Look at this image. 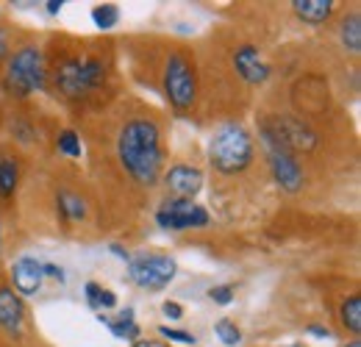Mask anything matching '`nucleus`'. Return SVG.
Returning a JSON list of instances; mask_svg holds the SVG:
<instances>
[{
    "label": "nucleus",
    "mask_w": 361,
    "mask_h": 347,
    "mask_svg": "<svg viewBox=\"0 0 361 347\" xmlns=\"http://www.w3.org/2000/svg\"><path fill=\"white\" fill-rule=\"evenodd\" d=\"M117 156L126 173L142 186H153L161 173V136L156 123L131 120L117 136Z\"/></svg>",
    "instance_id": "obj_1"
},
{
    "label": "nucleus",
    "mask_w": 361,
    "mask_h": 347,
    "mask_svg": "<svg viewBox=\"0 0 361 347\" xmlns=\"http://www.w3.org/2000/svg\"><path fill=\"white\" fill-rule=\"evenodd\" d=\"M209 159H212L217 173H245L250 167V162H253V139H250V133L242 126H236V123H226L223 128L214 130V136L209 142Z\"/></svg>",
    "instance_id": "obj_2"
},
{
    "label": "nucleus",
    "mask_w": 361,
    "mask_h": 347,
    "mask_svg": "<svg viewBox=\"0 0 361 347\" xmlns=\"http://www.w3.org/2000/svg\"><path fill=\"white\" fill-rule=\"evenodd\" d=\"M262 139L264 147H278L286 153H312L317 147V133L309 123L292 114H272L262 123Z\"/></svg>",
    "instance_id": "obj_3"
},
{
    "label": "nucleus",
    "mask_w": 361,
    "mask_h": 347,
    "mask_svg": "<svg viewBox=\"0 0 361 347\" xmlns=\"http://www.w3.org/2000/svg\"><path fill=\"white\" fill-rule=\"evenodd\" d=\"M106 78V64L100 59H92V56H73V59H64L56 73H53V84L56 89L70 97V100H78L84 95H90L94 87H100Z\"/></svg>",
    "instance_id": "obj_4"
},
{
    "label": "nucleus",
    "mask_w": 361,
    "mask_h": 347,
    "mask_svg": "<svg viewBox=\"0 0 361 347\" xmlns=\"http://www.w3.org/2000/svg\"><path fill=\"white\" fill-rule=\"evenodd\" d=\"M45 84V59L39 47H20L6 67V87L25 97Z\"/></svg>",
    "instance_id": "obj_5"
},
{
    "label": "nucleus",
    "mask_w": 361,
    "mask_h": 347,
    "mask_svg": "<svg viewBox=\"0 0 361 347\" xmlns=\"http://www.w3.org/2000/svg\"><path fill=\"white\" fill-rule=\"evenodd\" d=\"M164 92H167L170 106L178 111L192 109V103H195V95H197L195 67L180 50L170 53V59L164 64Z\"/></svg>",
    "instance_id": "obj_6"
},
{
    "label": "nucleus",
    "mask_w": 361,
    "mask_h": 347,
    "mask_svg": "<svg viewBox=\"0 0 361 347\" xmlns=\"http://www.w3.org/2000/svg\"><path fill=\"white\" fill-rule=\"evenodd\" d=\"M178 267L164 253H142L128 261V278L142 289H161L176 278Z\"/></svg>",
    "instance_id": "obj_7"
},
{
    "label": "nucleus",
    "mask_w": 361,
    "mask_h": 347,
    "mask_svg": "<svg viewBox=\"0 0 361 347\" xmlns=\"http://www.w3.org/2000/svg\"><path fill=\"white\" fill-rule=\"evenodd\" d=\"M156 222L164 228V231H186V228H203L209 225V214L203 206L192 203V200H183V197H173V200H164Z\"/></svg>",
    "instance_id": "obj_8"
},
{
    "label": "nucleus",
    "mask_w": 361,
    "mask_h": 347,
    "mask_svg": "<svg viewBox=\"0 0 361 347\" xmlns=\"http://www.w3.org/2000/svg\"><path fill=\"white\" fill-rule=\"evenodd\" d=\"M267 159H270L272 178H275V183H278L283 192L295 195V192L303 189L306 175H303V167L298 164V159H295L292 153L278 150V147H267Z\"/></svg>",
    "instance_id": "obj_9"
},
{
    "label": "nucleus",
    "mask_w": 361,
    "mask_h": 347,
    "mask_svg": "<svg viewBox=\"0 0 361 347\" xmlns=\"http://www.w3.org/2000/svg\"><path fill=\"white\" fill-rule=\"evenodd\" d=\"M233 70L239 73V78L245 84H253V87L267 84L272 75L270 64L262 61V56H259V50L253 44H242V47L233 50Z\"/></svg>",
    "instance_id": "obj_10"
},
{
    "label": "nucleus",
    "mask_w": 361,
    "mask_h": 347,
    "mask_svg": "<svg viewBox=\"0 0 361 347\" xmlns=\"http://www.w3.org/2000/svg\"><path fill=\"white\" fill-rule=\"evenodd\" d=\"M42 281H45V272L37 259L23 256L11 264V284L20 295H37L42 289Z\"/></svg>",
    "instance_id": "obj_11"
},
{
    "label": "nucleus",
    "mask_w": 361,
    "mask_h": 347,
    "mask_svg": "<svg viewBox=\"0 0 361 347\" xmlns=\"http://www.w3.org/2000/svg\"><path fill=\"white\" fill-rule=\"evenodd\" d=\"M167 186L183 197V200H189V197H195L197 192H200V186H203V173L200 170H195V167H186V164H176V167H170V173H167Z\"/></svg>",
    "instance_id": "obj_12"
},
{
    "label": "nucleus",
    "mask_w": 361,
    "mask_h": 347,
    "mask_svg": "<svg viewBox=\"0 0 361 347\" xmlns=\"http://www.w3.org/2000/svg\"><path fill=\"white\" fill-rule=\"evenodd\" d=\"M23 317H25L23 300L14 295V289L3 286L0 289V328H6L8 334H20Z\"/></svg>",
    "instance_id": "obj_13"
},
{
    "label": "nucleus",
    "mask_w": 361,
    "mask_h": 347,
    "mask_svg": "<svg viewBox=\"0 0 361 347\" xmlns=\"http://www.w3.org/2000/svg\"><path fill=\"white\" fill-rule=\"evenodd\" d=\"M334 0H295L292 8L295 14L303 20V23H312V25H319L325 23L331 14H334Z\"/></svg>",
    "instance_id": "obj_14"
},
{
    "label": "nucleus",
    "mask_w": 361,
    "mask_h": 347,
    "mask_svg": "<svg viewBox=\"0 0 361 347\" xmlns=\"http://www.w3.org/2000/svg\"><path fill=\"white\" fill-rule=\"evenodd\" d=\"M100 322L114 334V336H120V339H131L136 342L139 339V325L134 322V308H126L117 319H109V317H100Z\"/></svg>",
    "instance_id": "obj_15"
},
{
    "label": "nucleus",
    "mask_w": 361,
    "mask_h": 347,
    "mask_svg": "<svg viewBox=\"0 0 361 347\" xmlns=\"http://www.w3.org/2000/svg\"><path fill=\"white\" fill-rule=\"evenodd\" d=\"M339 39H342V44H345L350 53H361V17L359 14H350V17L342 20Z\"/></svg>",
    "instance_id": "obj_16"
},
{
    "label": "nucleus",
    "mask_w": 361,
    "mask_h": 347,
    "mask_svg": "<svg viewBox=\"0 0 361 347\" xmlns=\"http://www.w3.org/2000/svg\"><path fill=\"white\" fill-rule=\"evenodd\" d=\"M342 325L350 331V334H361V295H353L342 303Z\"/></svg>",
    "instance_id": "obj_17"
},
{
    "label": "nucleus",
    "mask_w": 361,
    "mask_h": 347,
    "mask_svg": "<svg viewBox=\"0 0 361 347\" xmlns=\"http://www.w3.org/2000/svg\"><path fill=\"white\" fill-rule=\"evenodd\" d=\"M59 214L67 219H84L87 217V206H84V200H81L78 195L61 192V195H59Z\"/></svg>",
    "instance_id": "obj_18"
},
{
    "label": "nucleus",
    "mask_w": 361,
    "mask_h": 347,
    "mask_svg": "<svg viewBox=\"0 0 361 347\" xmlns=\"http://www.w3.org/2000/svg\"><path fill=\"white\" fill-rule=\"evenodd\" d=\"M17 181H20L17 162L3 159V162H0V197H11L14 189H17Z\"/></svg>",
    "instance_id": "obj_19"
},
{
    "label": "nucleus",
    "mask_w": 361,
    "mask_h": 347,
    "mask_svg": "<svg viewBox=\"0 0 361 347\" xmlns=\"http://www.w3.org/2000/svg\"><path fill=\"white\" fill-rule=\"evenodd\" d=\"M117 20H120V11H117V6H111V3H106V6H94V8H92V23H94L100 31L114 28Z\"/></svg>",
    "instance_id": "obj_20"
},
{
    "label": "nucleus",
    "mask_w": 361,
    "mask_h": 347,
    "mask_svg": "<svg viewBox=\"0 0 361 347\" xmlns=\"http://www.w3.org/2000/svg\"><path fill=\"white\" fill-rule=\"evenodd\" d=\"M214 334L220 336V342L228 347H236L239 342H242V331L231 322V319H220L217 325H214Z\"/></svg>",
    "instance_id": "obj_21"
},
{
    "label": "nucleus",
    "mask_w": 361,
    "mask_h": 347,
    "mask_svg": "<svg viewBox=\"0 0 361 347\" xmlns=\"http://www.w3.org/2000/svg\"><path fill=\"white\" fill-rule=\"evenodd\" d=\"M59 150H61L64 156H70V159H78V156H81V139H78V133H75V130H61V136H59Z\"/></svg>",
    "instance_id": "obj_22"
},
{
    "label": "nucleus",
    "mask_w": 361,
    "mask_h": 347,
    "mask_svg": "<svg viewBox=\"0 0 361 347\" xmlns=\"http://www.w3.org/2000/svg\"><path fill=\"white\" fill-rule=\"evenodd\" d=\"M161 336L164 339H170V342H180V345H195L197 339H195V334H189V331H178V328H170V325H164L161 328Z\"/></svg>",
    "instance_id": "obj_23"
},
{
    "label": "nucleus",
    "mask_w": 361,
    "mask_h": 347,
    "mask_svg": "<svg viewBox=\"0 0 361 347\" xmlns=\"http://www.w3.org/2000/svg\"><path fill=\"white\" fill-rule=\"evenodd\" d=\"M209 298L217 305H228L233 300V286H214V289L209 292Z\"/></svg>",
    "instance_id": "obj_24"
},
{
    "label": "nucleus",
    "mask_w": 361,
    "mask_h": 347,
    "mask_svg": "<svg viewBox=\"0 0 361 347\" xmlns=\"http://www.w3.org/2000/svg\"><path fill=\"white\" fill-rule=\"evenodd\" d=\"M111 308V305H117V295L111 292V289H97V295H94V308Z\"/></svg>",
    "instance_id": "obj_25"
},
{
    "label": "nucleus",
    "mask_w": 361,
    "mask_h": 347,
    "mask_svg": "<svg viewBox=\"0 0 361 347\" xmlns=\"http://www.w3.org/2000/svg\"><path fill=\"white\" fill-rule=\"evenodd\" d=\"M42 272H45L47 278L59 281V284H64V281H67V275H64V269H61L59 264H50V261H47V264H42Z\"/></svg>",
    "instance_id": "obj_26"
},
{
    "label": "nucleus",
    "mask_w": 361,
    "mask_h": 347,
    "mask_svg": "<svg viewBox=\"0 0 361 347\" xmlns=\"http://www.w3.org/2000/svg\"><path fill=\"white\" fill-rule=\"evenodd\" d=\"M164 314H167L170 319H180V317H183V308H180L178 303H170V300H167V303H164Z\"/></svg>",
    "instance_id": "obj_27"
},
{
    "label": "nucleus",
    "mask_w": 361,
    "mask_h": 347,
    "mask_svg": "<svg viewBox=\"0 0 361 347\" xmlns=\"http://www.w3.org/2000/svg\"><path fill=\"white\" fill-rule=\"evenodd\" d=\"M309 334H312V336H319V339H334V334H331L328 328H322V325H309Z\"/></svg>",
    "instance_id": "obj_28"
},
{
    "label": "nucleus",
    "mask_w": 361,
    "mask_h": 347,
    "mask_svg": "<svg viewBox=\"0 0 361 347\" xmlns=\"http://www.w3.org/2000/svg\"><path fill=\"white\" fill-rule=\"evenodd\" d=\"M6 53H8V37H6V31L0 28V61L6 59Z\"/></svg>",
    "instance_id": "obj_29"
},
{
    "label": "nucleus",
    "mask_w": 361,
    "mask_h": 347,
    "mask_svg": "<svg viewBox=\"0 0 361 347\" xmlns=\"http://www.w3.org/2000/svg\"><path fill=\"white\" fill-rule=\"evenodd\" d=\"M111 253H114V256H117V259H123V261H131V253H128V250H123V248H120V245H111Z\"/></svg>",
    "instance_id": "obj_30"
},
{
    "label": "nucleus",
    "mask_w": 361,
    "mask_h": 347,
    "mask_svg": "<svg viewBox=\"0 0 361 347\" xmlns=\"http://www.w3.org/2000/svg\"><path fill=\"white\" fill-rule=\"evenodd\" d=\"M61 6H64L61 0H50V3H47V14H59V11H61Z\"/></svg>",
    "instance_id": "obj_31"
},
{
    "label": "nucleus",
    "mask_w": 361,
    "mask_h": 347,
    "mask_svg": "<svg viewBox=\"0 0 361 347\" xmlns=\"http://www.w3.org/2000/svg\"><path fill=\"white\" fill-rule=\"evenodd\" d=\"M134 347H164L161 342H153V339H136Z\"/></svg>",
    "instance_id": "obj_32"
},
{
    "label": "nucleus",
    "mask_w": 361,
    "mask_h": 347,
    "mask_svg": "<svg viewBox=\"0 0 361 347\" xmlns=\"http://www.w3.org/2000/svg\"><path fill=\"white\" fill-rule=\"evenodd\" d=\"M348 347H361V342H350Z\"/></svg>",
    "instance_id": "obj_33"
},
{
    "label": "nucleus",
    "mask_w": 361,
    "mask_h": 347,
    "mask_svg": "<svg viewBox=\"0 0 361 347\" xmlns=\"http://www.w3.org/2000/svg\"><path fill=\"white\" fill-rule=\"evenodd\" d=\"M286 347H300V345H286Z\"/></svg>",
    "instance_id": "obj_34"
}]
</instances>
